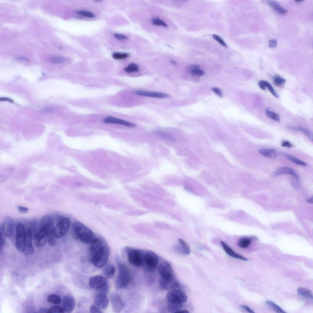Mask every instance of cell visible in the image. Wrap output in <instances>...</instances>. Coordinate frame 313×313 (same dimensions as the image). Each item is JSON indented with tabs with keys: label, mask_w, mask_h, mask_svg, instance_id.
Returning a JSON list of instances; mask_svg holds the SVG:
<instances>
[{
	"label": "cell",
	"mask_w": 313,
	"mask_h": 313,
	"mask_svg": "<svg viewBox=\"0 0 313 313\" xmlns=\"http://www.w3.org/2000/svg\"><path fill=\"white\" fill-rule=\"evenodd\" d=\"M72 230L76 237L86 244H91L96 238L92 231L80 222H74Z\"/></svg>",
	"instance_id": "1"
},
{
	"label": "cell",
	"mask_w": 313,
	"mask_h": 313,
	"mask_svg": "<svg viewBox=\"0 0 313 313\" xmlns=\"http://www.w3.org/2000/svg\"><path fill=\"white\" fill-rule=\"evenodd\" d=\"M118 269V274L116 279V287L121 289L128 286L130 281V275L126 265L119 258L117 259Z\"/></svg>",
	"instance_id": "2"
},
{
	"label": "cell",
	"mask_w": 313,
	"mask_h": 313,
	"mask_svg": "<svg viewBox=\"0 0 313 313\" xmlns=\"http://www.w3.org/2000/svg\"><path fill=\"white\" fill-rule=\"evenodd\" d=\"M109 255V250L105 244L93 255L91 263L97 268H102L106 265Z\"/></svg>",
	"instance_id": "3"
},
{
	"label": "cell",
	"mask_w": 313,
	"mask_h": 313,
	"mask_svg": "<svg viewBox=\"0 0 313 313\" xmlns=\"http://www.w3.org/2000/svg\"><path fill=\"white\" fill-rule=\"evenodd\" d=\"M70 225L69 218L65 217L61 219L54 228L55 234L57 238H61L65 236Z\"/></svg>",
	"instance_id": "4"
},
{
	"label": "cell",
	"mask_w": 313,
	"mask_h": 313,
	"mask_svg": "<svg viewBox=\"0 0 313 313\" xmlns=\"http://www.w3.org/2000/svg\"><path fill=\"white\" fill-rule=\"evenodd\" d=\"M26 230L21 223L18 224L16 229V247L19 251L23 252L25 248Z\"/></svg>",
	"instance_id": "5"
},
{
	"label": "cell",
	"mask_w": 313,
	"mask_h": 313,
	"mask_svg": "<svg viewBox=\"0 0 313 313\" xmlns=\"http://www.w3.org/2000/svg\"><path fill=\"white\" fill-rule=\"evenodd\" d=\"M167 298L169 302L182 304L186 302L188 297L186 294L178 289L173 290L169 292Z\"/></svg>",
	"instance_id": "6"
},
{
	"label": "cell",
	"mask_w": 313,
	"mask_h": 313,
	"mask_svg": "<svg viewBox=\"0 0 313 313\" xmlns=\"http://www.w3.org/2000/svg\"><path fill=\"white\" fill-rule=\"evenodd\" d=\"M48 233L49 231L48 230L44 227H40L34 236V243L36 247L40 248L45 244L47 240Z\"/></svg>",
	"instance_id": "7"
},
{
	"label": "cell",
	"mask_w": 313,
	"mask_h": 313,
	"mask_svg": "<svg viewBox=\"0 0 313 313\" xmlns=\"http://www.w3.org/2000/svg\"><path fill=\"white\" fill-rule=\"evenodd\" d=\"M160 285L161 288L165 290H179L180 287L179 282L174 276L167 278L161 277Z\"/></svg>",
	"instance_id": "8"
},
{
	"label": "cell",
	"mask_w": 313,
	"mask_h": 313,
	"mask_svg": "<svg viewBox=\"0 0 313 313\" xmlns=\"http://www.w3.org/2000/svg\"><path fill=\"white\" fill-rule=\"evenodd\" d=\"M14 222L11 218H6L2 226V233L7 237H11L13 236L14 233Z\"/></svg>",
	"instance_id": "9"
},
{
	"label": "cell",
	"mask_w": 313,
	"mask_h": 313,
	"mask_svg": "<svg viewBox=\"0 0 313 313\" xmlns=\"http://www.w3.org/2000/svg\"><path fill=\"white\" fill-rule=\"evenodd\" d=\"M144 260L146 265L151 269H154L157 266L159 259L157 256L150 251H147L145 254Z\"/></svg>",
	"instance_id": "10"
},
{
	"label": "cell",
	"mask_w": 313,
	"mask_h": 313,
	"mask_svg": "<svg viewBox=\"0 0 313 313\" xmlns=\"http://www.w3.org/2000/svg\"><path fill=\"white\" fill-rule=\"evenodd\" d=\"M107 283L106 278L100 275L92 276L90 278L89 280L90 286L94 289H99L105 285Z\"/></svg>",
	"instance_id": "11"
},
{
	"label": "cell",
	"mask_w": 313,
	"mask_h": 313,
	"mask_svg": "<svg viewBox=\"0 0 313 313\" xmlns=\"http://www.w3.org/2000/svg\"><path fill=\"white\" fill-rule=\"evenodd\" d=\"M128 259L129 262L134 266H139L142 265V258L140 252L137 250L130 251L128 255Z\"/></svg>",
	"instance_id": "12"
},
{
	"label": "cell",
	"mask_w": 313,
	"mask_h": 313,
	"mask_svg": "<svg viewBox=\"0 0 313 313\" xmlns=\"http://www.w3.org/2000/svg\"><path fill=\"white\" fill-rule=\"evenodd\" d=\"M158 272L163 278H169L173 275V271L170 264L167 262H164L161 264L158 268Z\"/></svg>",
	"instance_id": "13"
},
{
	"label": "cell",
	"mask_w": 313,
	"mask_h": 313,
	"mask_svg": "<svg viewBox=\"0 0 313 313\" xmlns=\"http://www.w3.org/2000/svg\"><path fill=\"white\" fill-rule=\"evenodd\" d=\"M33 252L32 232L30 229L28 228L26 230L25 248L23 252L24 255H28L32 254Z\"/></svg>",
	"instance_id": "14"
},
{
	"label": "cell",
	"mask_w": 313,
	"mask_h": 313,
	"mask_svg": "<svg viewBox=\"0 0 313 313\" xmlns=\"http://www.w3.org/2000/svg\"><path fill=\"white\" fill-rule=\"evenodd\" d=\"M135 95L146 97L158 98L160 99H168L170 96L167 94L157 92H152L143 90H137L135 92Z\"/></svg>",
	"instance_id": "15"
},
{
	"label": "cell",
	"mask_w": 313,
	"mask_h": 313,
	"mask_svg": "<svg viewBox=\"0 0 313 313\" xmlns=\"http://www.w3.org/2000/svg\"><path fill=\"white\" fill-rule=\"evenodd\" d=\"M283 175H290L293 177L299 178L298 175L293 169L287 167L279 168L273 172L272 176L275 177Z\"/></svg>",
	"instance_id": "16"
},
{
	"label": "cell",
	"mask_w": 313,
	"mask_h": 313,
	"mask_svg": "<svg viewBox=\"0 0 313 313\" xmlns=\"http://www.w3.org/2000/svg\"><path fill=\"white\" fill-rule=\"evenodd\" d=\"M111 299L113 310L116 312L121 311L125 305L121 297L117 294H112L111 296Z\"/></svg>",
	"instance_id": "17"
},
{
	"label": "cell",
	"mask_w": 313,
	"mask_h": 313,
	"mask_svg": "<svg viewBox=\"0 0 313 313\" xmlns=\"http://www.w3.org/2000/svg\"><path fill=\"white\" fill-rule=\"evenodd\" d=\"M103 121L107 124H118L129 127L134 128L136 126L134 123L111 116L107 117L104 119Z\"/></svg>",
	"instance_id": "18"
},
{
	"label": "cell",
	"mask_w": 313,
	"mask_h": 313,
	"mask_svg": "<svg viewBox=\"0 0 313 313\" xmlns=\"http://www.w3.org/2000/svg\"><path fill=\"white\" fill-rule=\"evenodd\" d=\"M63 308L64 312L71 313L75 305L74 298L70 296H66L63 299Z\"/></svg>",
	"instance_id": "19"
},
{
	"label": "cell",
	"mask_w": 313,
	"mask_h": 313,
	"mask_svg": "<svg viewBox=\"0 0 313 313\" xmlns=\"http://www.w3.org/2000/svg\"><path fill=\"white\" fill-rule=\"evenodd\" d=\"M95 305L100 309H104L108 305L109 300L106 295L99 294L95 297L94 300Z\"/></svg>",
	"instance_id": "20"
},
{
	"label": "cell",
	"mask_w": 313,
	"mask_h": 313,
	"mask_svg": "<svg viewBox=\"0 0 313 313\" xmlns=\"http://www.w3.org/2000/svg\"><path fill=\"white\" fill-rule=\"evenodd\" d=\"M220 243L225 252L230 257L243 261H247L248 260V259L234 252L223 242L221 241Z\"/></svg>",
	"instance_id": "21"
},
{
	"label": "cell",
	"mask_w": 313,
	"mask_h": 313,
	"mask_svg": "<svg viewBox=\"0 0 313 313\" xmlns=\"http://www.w3.org/2000/svg\"><path fill=\"white\" fill-rule=\"evenodd\" d=\"M40 227L46 228L49 231L54 228V222L53 218L50 216L45 215L41 219Z\"/></svg>",
	"instance_id": "22"
},
{
	"label": "cell",
	"mask_w": 313,
	"mask_h": 313,
	"mask_svg": "<svg viewBox=\"0 0 313 313\" xmlns=\"http://www.w3.org/2000/svg\"><path fill=\"white\" fill-rule=\"evenodd\" d=\"M268 5L279 14L284 15L287 13V11L281 7L277 2L273 1L267 2Z\"/></svg>",
	"instance_id": "23"
},
{
	"label": "cell",
	"mask_w": 313,
	"mask_h": 313,
	"mask_svg": "<svg viewBox=\"0 0 313 313\" xmlns=\"http://www.w3.org/2000/svg\"><path fill=\"white\" fill-rule=\"evenodd\" d=\"M258 152L265 157L269 159H274L277 156L276 151L273 149H262L259 150Z\"/></svg>",
	"instance_id": "24"
},
{
	"label": "cell",
	"mask_w": 313,
	"mask_h": 313,
	"mask_svg": "<svg viewBox=\"0 0 313 313\" xmlns=\"http://www.w3.org/2000/svg\"><path fill=\"white\" fill-rule=\"evenodd\" d=\"M116 272L115 267L112 264H109L104 268L103 272L104 275L108 278H111L114 276Z\"/></svg>",
	"instance_id": "25"
},
{
	"label": "cell",
	"mask_w": 313,
	"mask_h": 313,
	"mask_svg": "<svg viewBox=\"0 0 313 313\" xmlns=\"http://www.w3.org/2000/svg\"><path fill=\"white\" fill-rule=\"evenodd\" d=\"M298 294L305 298L312 299L313 293L310 290L304 287L299 288L297 289Z\"/></svg>",
	"instance_id": "26"
},
{
	"label": "cell",
	"mask_w": 313,
	"mask_h": 313,
	"mask_svg": "<svg viewBox=\"0 0 313 313\" xmlns=\"http://www.w3.org/2000/svg\"><path fill=\"white\" fill-rule=\"evenodd\" d=\"M189 72L193 75H198L201 76L204 74L205 72L204 71L200 69L199 66L196 65H190L188 69Z\"/></svg>",
	"instance_id": "27"
},
{
	"label": "cell",
	"mask_w": 313,
	"mask_h": 313,
	"mask_svg": "<svg viewBox=\"0 0 313 313\" xmlns=\"http://www.w3.org/2000/svg\"><path fill=\"white\" fill-rule=\"evenodd\" d=\"M179 249L183 253L189 255L191 251L190 248L188 244L183 240L180 239L179 241Z\"/></svg>",
	"instance_id": "28"
},
{
	"label": "cell",
	"mask_w": 313,
	"mask_h": 313,
	"mask_svg": "<svg viewBox=\"0 0 313 313\" xmlns=\"http://www.w3.org/2000/svg\"><path fill=\"white\" fill-rule=\"evenodd\" d=\"M282 154L288 160L297 164L304 166H307L306 163L295 157L292 155L285 153H283Z\"/></svg>",
	"instance_id": "29"
},
{
	"label": "cell",
	"mask_w": 313,
	"mask_h": 313,
	"mask_svg": "<svg viewBox=\"0 0 313 313\" xmlns=\"http://www.w3.org/2000/svg\"><path fill=\"white\" fill-rule=\"evenodd\" d=\"M251 243V240L247 237H242L240 238L237 242V244L240 248H248Z\"/></svg>",
	"instance_id": "30"
},
{
	"label": "cell",
	"mask_w": 313,
	"mask_h": 313,
	"mask_svg": "<svg viewBox=\"0 0 313 313\" xmlns=\"http://www.w3.org/2000/svg\"><path fill=\"white\" fill-rule=\"evenodd\" d=\"M54 229L49 232L47 240L48 244L52 246L56 245V239L57 238L55 234Z\"/></svg>",
	"instance_id": "31"
},
{
	"label": "cell",
	"mask_w": 313,
	"mask_h": 313,
	"mask_svg": "<svg viewBox=\"0 0 313 313\" xmlns=\"http://www.w3.org/2000/svg\"><path fill=\"white\" fill-rule=\"evenodd\" d=\"M182 304L170 302L168 305L169 311L172 313H175L181 309Z\"/></svg>",
	"instance_id": "32"
},
{
	"label": "cell",
	"mask_w": 313,
	"mask_h": 313,
	"mask_svg": "<svg viewBox=\"0 0 313 313\" xmlns=\"http://www.w3.org/2000/svg\"><path fill=\"white\" fill-rule=\"evenodd\" d=\"M293 129L303 133L312 141L313 140V134L310 131L304 128L300 127H294Z\"/></svg>",
	"instance_id": "33"
},
{
	"label": "cell",
	"mask_w": 313,
	"mask_h": 313,
	"mask_svg": "<svg viewBox=\"0 0 313 313\" xmlns=\"http://www.w3.org/2000/svg\"><path fill=\"white\" fill-rule=\"evenodd\" d=\"M139 69L138 65L135 63H131L124 69L125 71L128 73H130L138 72Z\"/></svg>",
	"instance_id": "34"
},
{
	"label": "cell",
	"mask_w": 313,
	"mask_h": 313,
	"mask_svg": "<svg viewBox=\"0 0 313 313\" xmlns=\"http://www.w3.org/2000/svg\"><path fill=\"white\" fill-rule=\"evenodd\" d=\"M266 304L271 308L277 312L286 313L282 308L272 301H266Z\"/></svg>",
	"instance_id": "35"
},
{
	"label": "cell",
	"mask_w": 313,
	"mask_h": 313,
	"mask_svg": "<svg viewBox=\"0 0 313 313\" xmlns=\"http://www.w3.org/2000/svg\"><path fill=\"white\" fill-rule=\"evenodd\" d=\"M66 60V59L65 58L60 56H52L48 59L49 62L55 64H63L65 62Z\"/></svg>",
	"instance_id": "36"
},
{
	"label": "cell",
	"mask_w": 313,
	"mask_h": 313,
	"mask_svg": "<svg viewBox=\"0 0 313 313\" xmlns=\"http://www.w3.org/2000/svg\"><path fill=\"white\" fill-rule=\"evenodd\" d=\"M266 115L269 118L277 122H280V117L277 114L270 111L267 108L266 110Z\"/></svg>",
	"instance_id": "37"
},
{
	"label": "cell",
	"mask_w": 313,
	"mask_h": 313,
	"mask_svg": "<svg viewBox=\"0 0 313 313\" xmlns=\"http://www.w3.org/2000/svg\"><path fill=\"white\" fill-rule=\"evenodd\" d=\"M156 132L160 137L164 139L171 141H174L175 140L174 136L169 133L162 131H158Z\"/></svg>",
	"instance_id": "38"
},
{
	"label": "cell",
	"mask_w": 313,
	"mask_h": 313,
	"mask_svg": "<svg viewBox=\"0 0 313 313\" xmlns=\"http://www.w3.org/2000/svg\"><path fill=\"white\" fill-rule=\"evenodd\" d=\"M47 301L51 303L54 304H58L61 303V300L58 295L55 294H51L47 298Z\"/></svg>",
	"instance_id": "39"
},
{
	"label": "cell",
	"mask_w": 313,
	"mask_h": 313,
	"mask_svg": "<svg viewBox=\"0 0 313 313\" xmlns=\"http://www.w3.org/2000/svg\"><path fill=\"white\" fill-rule=\"evenodd\" d=\"M273 79L274 84L279 87H282L286 82V80L284 78L280 76L274 77Z\"/></svg>",
	"instance_id": "40"
},
{
	"label": "cell",
	"mask_w": 313,
	"mask_h": 313,
	"mask_svg": "<svg viewBox=\"0 0 313 313\" xmlns=\"http://www.w3.org/2000/svg\"><path fill=\"white\" fill-rule=\"evenodd\" d=\"M151 22L154 26L167 28L168 25L164 21L158 18H153L151 19Z\"/></svg>",
	"instance_id": "41"
},
{
	"label": "cell",
	"mask_w": 313,
	"mask_h": 313,
	"mask_svg": "<svg viewBox=\"0 0 313 313\" xmlns=\"http://www.w3.org/2000/svg\"><path fill=\"white\" fill-rule=\"evenodd\" d=\"M112 56L113 58L115 59L122 60L128 58L129 54L127 53L115 52L113 54Z\"/></svg>",
	"instance_id": "42"
},
{
	"label": "cell",
	"mask_w": 313,
	"mask_h": 313,
	"mask_svg": "<svg viewBox=\"0 0 313 313\" xmlns=\"http://www.w3.org/2000/svg\"><path fill=\"white\" fill-rule=\"evenodd\" d=\"M80 15L88 18H93L95 17V15L92 12L86 10H80L77 12Z\"/></svg>",
	"instance_id": "43"
},
{
	"label": "cell",
	"mask_w": 313,
	"mask_h": 313,
	"mask_svg": "<svg viewBox=\"0 0 313 313\" xmlns=\"http://www.w3.org/2000/svg\"><path fill=\"white\" fill-rule=\"evenodd\" d=\"M264 83L266 88H267L272 95L276 98H279V96L271 85L268 82L265 81Z\"/></svg>",
	"instance_id": "44"
},
{
	"label": "cell",
	"mask_w": 313,
	"mask_h": 313,
	"mask_svg": "<svg viewBox=\"0 0 313 313\" xmlns=\"http://www.w3.org/2000/svg\"><path fill=\"white\" fill-rule=\"evenodd\" d=\"M64 312L63 308L59 306H55L49 309L48 313H63Z\"/></svg>",
	"instance_id": "45"
},
{
	"label": "cell",
	"mask_w": 313,
	"mask_h": 313,
	"mask_svg": "<svg viewBox=\"0 0 313 313\" xmlns=\"http://www.w3.org/2000/svg\"><path fill=\"white\" fill-rule=\"evenodd\" d=\"M213 37L216 40L223 46L225 47H227V44L219 36L216 34H213Z\"/></svg>",
	"instance_id": "46"
},
{
	"label": "cell",
	"mask_w": 313,
	"mask_h": 313,
	"mask_svg": "<svg viewBox=\"0 0 313 313\" xmlns=\"http://www.w3.org/2000/svg\"><path fill=\"white\" fill-rule=\"evenodd\" d=\"M110 287L108 284H107L100 288L99 289V291L100 293L106 295L109 292Z\"/></svg>",
	"instance_id": "47"
},
{
	"label": "cell",
	"mask_w": 313,
	"mask_h": 313,
	"mask_svg": "<svg viewBox=\"0 0 313 313\" xmlns=\"http://www.w3.org/2000/svg\"><path fill=\"white\" fill-rule=\"evenodd\" d=\"M292 185L295 188H298L300 185L299 178L293 177L291 181Z\"/></svg>",
	"instance_id": "48"
},
{
	"label": "cell",
	"mask_w": 313,
	"mask_h": 313,
	"mask_svg": "<svg viewBox=\"0 0 313 313\" xmlns=\"http://www.w3.org/2000/svg\"><path fill=\"white\" fill-rule=\"evenodd\" d=\"M90 311L92 313H101L102 311L96 305H92L90 308Z\"/></svg>",
	"instance_id": "49"
},
{
	"label": "cell",
	"mask_w": 313,
	"mask_h": 313,
	"mask_svg": "<svg viewBox=\"0 0 313 313\" xmlns=\"http://www.w3.org/2000/svg\"><path fill=\"white\" fill-rule=\"evenodd\" d=\"M114 36L116 39L119 40H125L128 39L127 36L122 34L116 33L114 34Z\"/></svg>",
	"instance_id": "50"
},
{
	"label": "cell",
	"mask_w": 313,
	"mask_h": 313,
	"mask_svg": "<svg viewBox=\"0 0 313 313\" xmlns=\"http://www.w3.org/2000/svg\"><path fill=\"white\" fill-rule=\"evenodd\" d=\"M281 146L282 147L287 148H291L294 146V145L288 141H284L282 142Z\"/></svg>",
	"instance_id": "51"
},
{
	"label": "cell",
	"mask_w": 313,
	"mask_h": 313,
	"mask_svg": "<svg viewBox=\"0 0 313 313\" xmlns=\"http://www.w3.org/2000/svg\"><path fill=\"white\" fill-rule=\"evenodd\" d=\"M269 43V47L271 48H275L277 46V42L275 39L271 40Z\"/></svg>",
	"instance_id": "52"
},
{
	"label": "cell",
	"mask_w": 313,
	"mask_h": 313,
	"mask_svg": "<svg viewBox=\"0 0 313 313\" xmlns=\"http://www.w3.org/2000/svg\"><path fill=\"white\" fill-rule=\"evenodd\" d=\"M264 80H261L258 82V85L259 88L262 90L265 91L266 88L265 86Z\"/></svg>",
	"instance_id": "53"
},
{
	"label": "cell",
	"mask_w": 313,
	"mask_h": 313,
	"mask_svg": "<svg viewBox=\"0 0 313 313\" xmlns=\"http://www.w3.org/2000/svg\"><path fill=\"white\" fill-rule=\"evenodd\" d=\"M213 91L216 94L218 95L219 97H222V94L221 91L218 88H213L212 89Z\"/></svg>",
	"instance_id": "54"
},
{
	"label": "cell",
	"mask_w": 313,
	"mask_h": 313,
	"mask_svg": "<svg viewBox=\"0 0 313 313\" xmlns=\"http://www.w3.org/2000/svg\"><path fill=\"white\" fill-rule=\"evenodd\" d=\"M18 209L20 212L23 213H27L29 210L27 208L22 206H19L18 207Z\"/></svg>",
	"instance_id": "55"
},
{
	"label": "cell",
	"mask_w": 313,
	"mask_h": 313,
	"mask_svg": "<svg viewBox=\"0 0 313 313\" xmlns=\"http://www.w3.org/2000/svg\"><path fill=\"white\" fill-rule=\"evenodd\" d=\"M241 306L243 308H244V309H245L247 311H248V312L249 313H255V312L252 309H251L249 307L246 305H242Z\"/></svg>",
	"instance_id": "56"
},
{
	"label": "cell",
	"mask_w": 313,
	"mask_h": 313,
	"mask_svg": "<svg viewBox=\"0 0 313 313\" xmlns=\"http://www.w3.org/2000/svg\"><path fill=\"white\" fill-rule=\"evenodd\" d=\"M53 110V109L51 108H46L41 110L40 112L43 113H46L51 112Z\"/></svg>",
	"instance_id": "57"
},
{
	"label": "cell",
	"mask_w": 313,
	"mask_h": 313,
	"mask_svg": "<svg viewBox=\"0 0 313 313\" xmlns=\"http://www.w3.org/2000/svg\"><path fill=\"white\" fill-rule=\"evenodd\" d=\"M0 101H8L13 103V101L11 99L7 98H2L0 99Z\"/></svg>",
	"instance_id": "58"
},
{
	"label": "cell",
	"mask_w": 313,
	"mask_h": 313,
	"mask_svg": "<svg viewBox=\"0 0 313 313\" xmlns=\"http://www.w3.org/2000/svg\"><path fill=\"white\" fill-rule=\"evenodd\" d=\"M49 309H47L45 308H40L39 310V312L40 313H47L48 312Z\"/></svg>",
	"instance_id": "59"
},
{
	"label": "cell",
	"mask_w": 313,
	"mask_h": 313,
	"mask_svg": "<svg viewBox=\"0 0 313 313\" xmlns=\"http://www.w3.org/2000/svg\"><path fill=\"white\" fill-rule=\"evenodd\" d=\"M189 311L186 310L180 309L177 311L176 313H189Z\"/></svg>",
	"instance_id": "60"
},
{
	"label": "cell",
	"mask_w": 313,
	"mask_h": 313,
	"mask_svg": "<svg viewBox=\"0 0 313 313\" xmlns=\"http://www.w3.org/2000/svg\"><path fill=\"white\" fill-rule=\"evenodd\" d=\"M16 59L18 60H23L26 61H29L28 59L23 57H18L16 58Z\"/></svg>",
	"instance_id": "61"
},
{
	"label": "cell",
	"mask_w": 313,
	"mask_h": 313,
	"mask_svg": "<svg viewBox=\"0 0 313 313\" xmlns=\"http://www.w3.org/2000/svg\"><path fill=\"white\" fill-rule=\"evenodd\" d=\"M171 62L174 65H176L177 64V62L174 60H171Z\"/></svg>",
	"instance_id": "62"
},
{
	"label": "cell",
	"mask_w": 313,
	"mask_h": 313,
	"mask_svg": "<svg viewBox=\"0 0 313 313\" xmlns=\"http://www.w3.org/2000/svg\"><path fill=\"white\" fill-rule=\"evenodd\" d=\"M312 200H313V199H312V198L311 199H309V200L308 201V202H309L310 203H312Z\"/></svg>",
	"instance_id": "63"
},
{
	"label": "cell",
	"mask_w": 313,
	"mask_h": 313,
	"mask_svg": "<svg viewBox=\"0 0 313 313\" xmlns=\"http://www.w3.org/2000/svg\"><path fill=\"white\" fill-rule=\"evenodd\" d=\"M302 1H296V2H297V3H299V2H302Z\"/></svg>",
	"instance_id": "64"
}]
</instances>
